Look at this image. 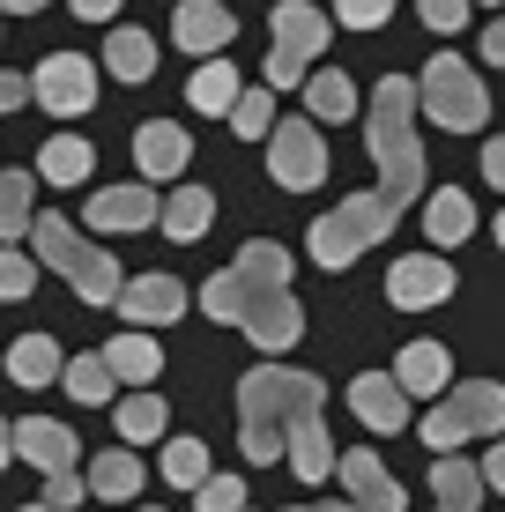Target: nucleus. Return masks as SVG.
<instances>
[{
	"label": "nucleus",
	"mask_w": 505,
	"mask_h": 512,
	"mask_svg": "<svg viewBox=\"0 0 505 512\" xmlns=\"http://www.w3.org/2000/svg\"><path fill=\"white\" fill-rule=\"evenodd\" d=\"M372 156H379V186L357 201L327 208L312 223L305 253L320 268H350L357 253H372L394 223L424 201V134H416V75H387L372 90Z\"/></svg>",
	"instance_id": "nucleus-1"
},
{
	"label": "nucleus",
	"mask_w": 505,
	"mask_h": 512,
	"mask_svg": "<svg viewBox=\"0 0 505 512\" xmlns=\"http://www.w3.org/2000/svg\"><path fill=\"white\" fill-rule=\"evenodd\" d=\"M201 312L223 320V327H246L268 357H283V349L305 334V312H298V297H290V253L275 238L238 245L231 268L201 282Z\"/></svg>",
	"instance_id": "nucleus-2"
},
{
	"label": "nucleus",
	"mask_w": 505,
	"mask_h": 512,
	"mask_svg": "<svg viewBox=\"0 0 505 512\" xmlns=\"http://www.w3.org/2000/svg\"><path fill=\"white\" fill-rule=\"evenodd\" d=\"M320 409H327V386L312 372H298V364H260V372H246L238 379V453H246V468L283 461L290 423L320 416Z\"/></svg>",
	"instance_id": "nucleus-3"
},
{
	"label": "nucleus",
	"mask_w": 505,
	"mask_h": 512,
	"mask_svg": "<svg viewBox=\"0 0 505 512\" xmlns=\"http://www.w3.org/2000/svg\"><path fill=\"white\" fill-rule=\"evenodd\" d=\"M30 253H38V268L67 275V290H75L82 305H119V290H127L119 260L97 253L82 231H67V216H38V223H30Z\"/></svg>",
	"instance_id": "nucleus-4"
},
{
	"label": "nucleus",
	"mask_w": 505,
	"mask_h": 512,
	"mask_svg": "<svg viewBox=\"0 0 505 512\" xmlns=\"http://www.w3.org/2000/svg\"><path fill=\"white\" fill-rule=\"evenodd\" d=\"M416 104H424V119L446 127V134H483V119H491V90H483V75L461 60V52H439V60L424 67Z\"/></svg>",
	"instance_id": "nucleus-5"
},
{
	"label": "nucleus",
	"mask_w": 505,
	"mask_h": 512,
	"mask_svg": "<svg viewBox=\"0 0 505 512\" xmlns=\"http://www.w3.org/2000/svg\"><path fill=\"white\" fill-rule=\"evenodd\" d=\"M483 431H505V386H491V379H468L439 409H424V446L439 453V461L461 453L468 438H483Z\"/></svg>",
	"instance_id": "nucleus-6"
},
{
	"label": "nucleus",
	"mask_w": 505,
	"mask_h": 512,
	"mask_svg": "<svg viewBox=\"0 0 505 512\" xmlns=\"http://www.w3.org/2000/svg\"><path fill=\"white\" fill-rule=\"evenodd\" d=\"M275 23V52H268V90H298V82H312L305 67L327 52V38H335V15H320L312 0H283V8L268 15Z\"/></svg>",
	"instance_id": "nucleus-7"
},
{
	"label": "nucleus",
	"mask_w": 505,
	"mask_h": 512,
	"mask_svg": "<svg viewBox=\"0 0 505 512\" xmlns=\"http://www.w3.org/2000/svg\"><path fill=\"white\" fill-rule=\"evenodd\" d=\"M268 171H275V186L312 193V186L327 179V134L312 127V119H275V134H268Z\"/></svg>",
	"instance_id": "nucleus-8"
},
{
	"label": "nucleus",
	"mask_w": 505,
	"mask_h": 512,
	"mask_svg": "<svg viewBox=\"0 0 505 512\" xmlns=\"http://www.w3.org/2000/svg\"><path fill=\"white\" fill-rule=\"evenodd\" d=\"M30 97H38L52 119H82L97 104V67L82 60V52H52V60H38V75H30Z\"/></svg>",
	"instance_id": "nucleus-9"
},
{
	"label": "nucleus",
	"mask_w": 505,
	"mask_h": 512,
	"mask_svg": "<svg viewBox=\"0 0 505 512\" xmlns=\"http://www.w3.org/2000/svg\"><path fill=\"white\" fill-rule=\"evenodd\" d=\"M387 297L402 312H424V305H446L454 297V268H446V253H402L387 275Z\"/></svg>",
	"instance_id": "nucleus-10"
},
{
	"label": "nucleus",
	"mask_w": 505,
	"mask_h": 512,
	"mask_svg": "<svg viewBox=\"0 0 505 512\" xmlns=\"http://www.w3.org/2000/svg\"><path fill=\"white\" fill-rule=\"evenodd\" d=\"M186 156H194V134H186L179 119H149V127H134V164H142V186L186 179Z\"/></svg>",
	"instance_id": "nucleus-11"
},
{
	"label": "nucleus",
	"mask_w": 505,
	"mask_h": 512,
	"mask_svg": "<svg viewBox=\"0 0 505 512\" xmlns=\"http://www.w3.org/2000/svg\"><path fill=\"white\" fill-rule=\"evenodd\" d=\"M119 320L142 327V334L186 320V282H179V275H134L127 290H119Z\"/></svg>",
	"instance_id": "nucleus-12"
},
{
	"label": "nucleus",
	"mask_w": 505,
	"mask_h": 512,
	"mask_svg": "<svg viewBox=\"0 0 505 512\" xmlns=\"http://www.w3.org/2000/svg\"><path fill=\"white\" fill-rule=\"evenodd\" d=\"M335 483H342V498H350L357 512H402V483L387 475V461L379 453H342L335 461Z\"/></svg>",
	"instance_id": "nucleus-13"
},
{
	"label": "nucleus",
	"mask_w": 505,
	"mask_h": 512,
	"mask_svg": "<svg viewBox=\"0 0 505 512\" xmlns=\"http://www.w3.org/2000/svg\"><path fill=\"white\" fill-rule=\"evenodd\" d=\"M15 453L38 475H75V431L60 416H23L15 423Z\"/></svg>",
	"instance_id": "nucleus-14"
},
{
	"label": "nucleus",
	"mask_w": 505,
	"mask_h": 512,
	"mask_svg": "<svg viewBox=\"0 0 505 512\" xmlns=\"http://www.w3.org/2000/svg\"><path fill=\"white\" fill-rule=\"evenodd\" d=\"M171 38H179V52H223L238 38V15L223 0H179L171 8Z\"/></svg>",
	"instance_id": "nucleus-15"
},
{
	"label": "nucleus",
	"mask_w": 505,
	"mask_h": 512,
	"mask_svg": "<svg viewBox=\"0 0 505 512\" xmlns=\"http://www.w3.org/2000/svg\"><path fill=\"white\" fill-rule=\"evenodd\" d=\"M350 409H357L364 431H409V394H402L394 372H364L350 386Z\"/></svg>",
	"instance_id": "nucleus-16"
},
{
	"label": "nucleus",
	"mask_w": 505,
	"mask_h": 512,
	"mask_svg": "<svg viewBox=\"0 0 505 512\" xmlns=\"http://www.w3.org/2000/svg\"><path fill=\"white\" fill-rule=\"evenodd\" d=\"M156 216H164V193H149V186H104V193H90V223H97V231H149Z\"/></svg>",
	"instance_id": "nucleus-17"
},
{
	"label": "nucleus",
	"mask_w": 505,
	"mask_h": 512,
	"mask_svg": "<svg viewBox=\"0 0 505 512\" xmlns=\"http://www.w3.org/2000/svg\"><path fill=\"white\" fill-rule=\"evenodd\" d=\"M283 461L298 468V483H305V490H320V483H335V461H342V453L327 446V423H320V416H298V423H290Z\"/></svg>",
	"instance_id": "nucleus-18"
},
{
	"label": "nucleus",
	"mask_w": 505,
	"mask_h": 512,
	"mask_svg": "<svg viewBox=\"0 0 505 512\" xmlns=\"http://www.w3.org/2000/svg\"><path fill=\"white\" fill-rule=\"evenodd\" d=\"M394 379H402V394H454V357H446L439 342H409L402 357H394Z\"/></svg>",
	"instance_id": "nucleus-19"
},
{
	"label": "nucleus",
	"mask_w": 505,
	"mask_h": 512,
	"mask_svg": "<svg viewBox=\"0 0 505 512\" xmlns=\"http://www.w3.org/2000/svg\"><path fill=\"white\" fill-rule=\"evenodd\" d=\"M104 364H112L119 386H149L156 372H164V349H156L142 327H119L112 342H104Z\"/></svg>",
	"instance_id": "nucleus-20"
},
{
	"label": "nucleus",
	"mask_w": 505,
	"mask_h": 512,
	"mask_svg": "<svg viewBox=\"0 0 505 512\" xmlns=\"http://www.w3.org/2000/svg\"><path fill=\"white\" fill-rule=\"evenodd\" d=\"M156 223H164V238H179V245H194V238L208 231V223H216V193H208V186H194V179H186L179 193H164V216H156Z\"/></svg>",
	"instance_id": "nucleus-21"
},
{
	"label": "nucleus",
	"mask_w": 505,
	"mask_h": 512,
	"mask_svg": "<svg viewBox=\"0 0 505 512\" xmlns=\"http://www.w3.org/2000/svg\"><path fill=\"white\" fill-rule=\"evenodd\" d=\"M424 231H431V245H461L476 231V201L461 186H431L424 193Z\"/></svg>",
	"instance_id": "nucleus-22"
},
{
	"label": "nucleus",
	"mask_w": 505,
	"mask_h": 512,
	"mask_svg": "<svg viewBox=\"0 0 505 512\" xmlns=\"http://www.w3.org/2000/svg\"><path fill=\"white\" fill-rule=\"evenodd\" d=\"M82 483H90V498H104V505H127L149 475H142V461H134V446H112V453H97V461H90Z\"/></svg>",
	"instance_id": "nucleus-23"
},
{
	"label": "nucleus",
	"mask_w": 505,
	"mask_h": 512,
	"mask_svg": "<svg viewBox=\"0 0 505 512\" xmlns=\"http://www.w3.org/2000/svg\"><path fill=\"white\" fill-rule=\"evenodd\" d=\"M186 97H194V112H201V119H231V112H238V97H246V75H238V67H223V60H208Z\"/></svg>",
	"instance_id": "nucleus-24"
},
{
	"label": "nucleus",
	"mask_w": 505,
	"mask_h": 512,
	"mask_svg": "<svg viewBox=\"0 0 505 512\" xmlns=\"http://www.w3.org/2000/svg\"><path fill=\"white\" fill-rule=\"evenodd\" d=\"M305 112H312V127H335V119H350V112H357V82L342 75V67H320V75L305 82Z\"/></svg>",
	"instance_id": "nucleus-25"
},
{
	"label": "nucleus",
	"mask_w": 505,
	"mask_h": 512,
	"mask_svg": "<svg viewBox=\"0 0 505 512\" xmlns=\"http://www.w3.org/2000/svg\"><path fill=\"white\" fill-rule=\"evenodd\" d=\"M90 164H97V156H90V141H82V134H45L38 179L45 186H82V179H90Z\"/></svg>",
	"instance_id": "nucleus-26"
},
{
	"label": "nucleus",
	"mask_w": 505,
	"mask_h": 512,
	"mask_svg": "<svg viewBox=\"0 0 505 512\" xmlns=\"http://www.w3.org/2000/svg\"><path fill=\"white\" fill-rule=\"evenodd\" d=\"M60 372L67 364H60V342H52V334H23V342L8 349V379L15 386H52Z\"/></svg>",
	"instance_id": "nucleus-27"
},
{
	"label": "nucleus",
	"mask_w": 505,
	"mask_h": 512,
	"mask_svg": "<svg viewBox=\"0 0 505 512\" xmlns=\"http://www.w3.org/2000/svg\"><path fill=\"white\" fill-rule=\"evenodd\" d=\"M104 67H112V75L119 82H149L156 75V38H149V30H112V38H104Z\"/></svg>",
	"instance_id": "nucleus-28"
},
{
	"label": "nucleus",
	"mask_w": 505,
	"mask_h": 512,
	"mask_svg": "<svg viewBox=\"0 0 505 512\" xmlns=\"http://www.w3.org/2000/svg\"><path fill=\"white\" fill-rule=\"evenodd\" d=\"M30 223H38V179H23V171H0V245L30 238Z\"/></svg>",
	"instance_id": "nucleus-29"
},
{
	"label": "nucleus",
	"mask_w": 505,
	"mask_h": 512,
	"mask_svg": "<svg viewBox=\"0 0 505 512\" xmlns=\"http://www.w3.org/2000/svg\"><path fill=\"white\" fill-rule=\"evenodd\" d=\"M431 490H439V505L476 512V498H483L491 483H483V461H461V453H446V461L431 468Z\"/></svg>",
	"instance_id": "nucleus-30"
},
{
	"label": "nucleus",
	"mask_w": 505,
	"mask_h": 512,
	"mask_svg": "<svg viewBox=\"0 0 505 512\" xmlns=\"http://www.w3.org/2000/svg\"><path fill=\"white\" fill-rule=\"evenodd\" d=\"M164 423H171V409H164L156 394H127L112 431H119V446H149V438H164Z\"/></svg>",
	"instance_id": "nucleus-31"
},
{
	"label": "nucleus",
	"mask_w": 505,
	"mask_h": 512,
	"mask_svg": "<svg viewBox=\"0 0 505 512\" xmlns=\"http://www.w3.org/2000/svg\"><path fill=\"white\" fill-rule=\"evenodd\" d=\"M60 379H67V394H75L82 409H104V401L119 394V379H112V364H104V349H97V357H67Z\"/></svg>",
	"instance_id": "nucleus-32"
},
{
	"label": "nucleus",
	"mask_w": 505,
	"mask_h": 512,
	"mask_svg": "<svg viewBox=\"0 0 505 512\" xmlns=\"http://www.w3.org/2000/svg\"><path fill=\"white\" fill-rule=\"evenodd\" d=\"M208 446L201 438H164V483H179V490H201L208 483Z\"/></svg>",
	"instance_id": "nucleus-33"
},
{
	"label": "nucleus",
	"mask_w": 505,
	"mask_h": 512,
	"mask_svg": "<svg viewBox=\"0 0 505 512\" xmlns=\"http://www.w3.org/2000/svg\"><path fill=\"white\" fill-rule=\"evenodd\" d=\"M194 505L201 512H253L246 505V475H208V483L194 490Z\"/></svg>",
	"instance_id": "nucleus-34"
},
{
	"label": "nucleus",
	"mask_w": 505,
	"mask_h": 512,
	"mask_svg": "<svg viewBox=\"0 0 505 512\" xmlns=\"http://www.w3.org/2000/svg\"><path fill=\"white\" fill-rule=\"evenodd\" d=\"M30 290H38V253L0 245V297H30Z\"/></svg>",
	"instance_id": "nucleus-35"
},
{
	"label": "nucleus",
	"mask_w": 505,
	"mask_h": 512,
	"mask_svg": "<svg viewBox=\"0 0 505 512\" xmlns=\"http://www.w3.org/2000/svg\"><path fill=\"white\" fill-rule=\"evenodd\" d=\"M231 134H275V90H246V97H238Z\"/></svg>",
	"instance_id": "nucleus-36"
},
{
	"label": "nucleus",
	"mask_w": 505,
	"mask_h": 512,
	"mask_svg": "<svg viewBox=\"0 0 505 512\" xmlns=\"http://www.w3.org/2000/svg\"><path fill=\"white\" fill-rule=\"evenodd\" d=\"M394 15V0H335V23H350V30H379Z\"/></svg>",
	"instance_id": "nucleus-37"
},
{
	"label": "nucleus",
	"mask_w": 505,
	"mask_h": 512,
	"mask_svg": "<svg viewBox=\"0 0 505 512\" xmlns=\"http://www.w3.org/2000/svg\"><path fill=\"white\" fill-rule=\"evenodd\" d=\"M468 8H476V0H424V23L439 30V38H454V30L468 23Z\"/></svg>",
	"instance_id": "nucleus-38"
},
{
	"label": "nucleus",
	"mask_w": 505,
	"mask_h": 512,
	"mask_svg": "<svg viewBox=\"0 0 505 512\" xmlns=\"http://www.w3.org/2000/svg\"><path fill=\"white\" fill-rule=\"evenodd\" d=\"M82 498H90V483H82V475H45V505H52V512H75Z\"/></svg>",
	"instance_id": "nucleus-39"
},
{
	"label": "nucleus",
	"mask_w": 505,
	"mask_h": 512,
	"mask_svg": "<svg viewBox=\"0 0 505 512\" xmlns=\"http://www.w3.org/2000/svg\"><path fill=\"white\" fill-rule=\"evenodd\" d=\"M483 179H491V186L505 193V134H491V141H483Z\"/></svg>",
	"instance_id": "nucleus-40"
},
{
	"label": "nucleus",
	"mask_w": 505,
	"mask_h": 512,
	"mask_svg": "<svg viewBox=\"0 0 505 512\" xmlns=\"http://www.w3.org/2000/svg\"><path fill=\"white\" fill-rule=\"evenodd\" d=\"M483 483H491V490H498V498H505V438H498V446H491V453H483Z\"/></svg>",
	"instance_id": "nucleus-41"
},
{
	"label": "nucleus",
	"mask_w": 505,
	"mask_h": 512,
	"mask_svg": "<svg viewBox=\"0 0 505 512\" xmlns=\"http://www.w3.org/2000/svg\"><path fill=\"white\" fill-rule=\"evenodd\" d=\"M67 8H75L82 23H112V15H119V0H67Z\"/></svg>",
	"instance_id": "nucleus-42"
},
{
	"label": "nucleus",
	"mask_w": 505,
	"mask_h": 512,
	"mask_svg": "<svg viewBox=\"0 0 505 512\" xmlns=\"http://www.w3.org/2000/svg\"><path fill=\"white\" fill-rule=\"evenodd\" d=\"M23 97H30V75H0V112H15Z\"/></svg>",
	"instance_id": "nucleus-43"
},
{
	"label": "nucleus",
	"mask_w": 505,
	"mask_h": 512,
	"mask_svg": "<svg viewBox=\"0 0 505 512\" xmlns=\"http://www.w3.org/2000/svg\"><path fill=\"white\" fill-rule=\"evenodd\" d=\"M483 60H491V67H505V15H498L491 30H483Z\"/></svg>",
	"instance_id": "nucleus-44"
},
{
	"label": "nucleus",
	"mask_w": 505,
	"mask_h": 512,
	"mask_svg": "<svg viewBox=\"0 0 505 512\" xmlns=\"http://www.w3.org/2000/svg\"><path fill=\"white\" fill-rule=\"evenodd\" d=\"M283 512H357L350 498H312V505H283Z\"/></svg>",
	"instance_id": "nucleus-45"
},
{
	"label": "nucleus",
	"mask_w": 505,
	"mask_h": 512,
	"mask_svg": "<svg viewBox=\"0 0 505 512\" xmlns=\"http://www.w3.org/2000/svg\"><path fill=\"white\" fill-rule=\"evenodd\" d=\"M15 461V423H0V468Z\"/></svg>",
	"instance_id": "nucleus-46"
},
{
	"label": "nucleus",
	"mask_w": 505,
	"mask_h": 512,
	"mask_svg": "<svg viewBox=\"0 0 505 512\" xmlns=\"http://www.w3.org/2000/svg\"><path fill=\"white\" fill-rule=\"evenodd\" d=\"M45 0H0V15H38Z\"/></svg>",
	"instance_id": "nucleus-47"
},
{
	"label": "nucleus",
	"mask_w": 505,
	"mask_h": 512,
	"mask_svg": "<svg viewBox=\"0 0 505 512\" xmlns=\"http://www.w3.org/2000/svg\"><path fill=\"white\" fill-rule=\"evenodd\" d=\"M498 245H505V208H498Z\"/></svg>",
	"instance_id": "nucleus-48"
},
{
	"label": "nucleus",
	"mask_w": 505,
	"mask_h": 512,
	"mask_svg": "<svg viewBox=\"0 0 505 512\" xmlns=\"http://www.w3.org/2000/svg\"><path fill=\"white\" fill-rule=\"evenodd\" d=\"M23 512H52V505H45V498H38V505H23Z\"/></svg>",
	"instance_id": "nucleus-49"
},
{
	"label": "nucleus",
	"mask_w": 505,
	"mask_h": 512,
	"mask_svg": "<svg viewBox=\"0 0 505 512\" xmlns=\"http://www.w3.org/2000/svg\"><path fill=\"white\" fill-rule=\"evenodd\" d=\"M476 8H498V0H476Z\"/></svg>",
	"instance_id": "nucleus-50"
},
{
	"label": "nucleus",
	"mask_w": 505,
	"mask_h": 512,
	"mask_svg": "<svg viewBox=\"0 0 505 512\" xmlns=\"http://www.w3.org/2000/svg\"><path fill=\"white\" fill-rule=\"evenodd\" d=\"M142 512H164V505H142Z\"/></svg>",
	"instance_id": "nucleus-51"
},
{
	"label": "nucleus",
	"mask_w": 505,
	"mask_h": 512,
	"mask_svg": "<svg viewBox=\"0 0 505 512\" xmlns=\"http://www.w3.org/2000/svg\"><path fill=\"white\" fill-rule=\"evenodd\" d=\"M439 512H454V505H439Z\"/></svg>",
	"instance_id": "nucleus-52"
}]
</instances>
